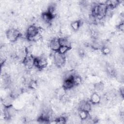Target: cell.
<instances>
[{
    "instance_id": "4",
    "label": "cell",
    "mask_w": 124,
    "mask_h": 124,
    "mask_svg": "<svg viewBox=\"0 0 124 124\" xmlns=\"http://www.w3.org/2000/svg\"><path fill=\"white\" fill-rule=\"evenodd\" d=\"M79 109L90 112L92 109V106L91 104L86 101H83L79 104Z\"/></svg>"
},
{
    "instance_id": "8",
    "label": "cell",
    "mask_w": 124,
    "mask_h": 124,
    "mask_svg": "<svg viewBox=\"0 0 124 124\" xmlns=\"http://www.w3.org/2000/svg\"><path fill=\"white\" fill-rule=\"evenodd\" d=\"M81 25H82V23H81V21H80V20H75V21H73L71 23V27L74 31H77L81 27Z\"/></svg>"
},
{
    "instance_id": "6",
    "label": "cell",
    "mask_w": 124,
    "mask_h": 124,
    "mask_svg": "<svg viewBox=\"0 0 124 124\" xmlns=\"http://www.w3.org/2000/svg\"><path fill=\"white\" fill-rule=\"evenodd\" d=\"M100 95L96 93H93L90 97V102L93 105H97L99 104L100 102Z\"/></svg>"
},
{
    "instance_id": "9",
    "label": "cell",
    "mask_w": 124,
    "mask_h": 124,
    "mask_svg": "<svg viewBox=\"0 0 124 124\" xmlns=\"http://www.w3.org/2000/svg\"><path fill=\"white\" fill-rule=\"evenodd\" d=\"M56 94L58 98L62 99L66 94V90L63 87L59 88L57 90Z\"/></svg>"
},
{
    "instance_id": "14",
    "label": "cell",
    "mask_w": 124,
    "mask_h": 124,
    "mask_svg": "<svg viewBox=\"0 0 124 124\" xmlns=\"http://www.w3.org/2000/svg\"><path fill=\"white\" fill-rule=\"evenodd\" d=\"M118 28L119 29V30L120 31H123L124 30V23L122 22L121 23H120L118 26Z\"/></svg>"
},
{
    "instance_id": "7",
    "label": "cell",
    "mask_w": 124,
    "mask_h": 124,
    "mask_svg": "<svg viewBox=\"0 0 124 124\" xmlns=\"http://www.w3.org/2000/svg\"><path fill=\"white\" fill-rule=\"evenodd\" d=\"M13 99H14V98L11 96V95L9 96L5 97L3 99V100L2 101V104L5 107H8L11 106L12 105Z\"/></svg>"
},
{
    "instance_id": "10",
    "label": "cell",
    "mask_w": 124,
    "mask_h": 124,
    "mask_svg": "<svg viewBox=\"0 0 124 124\" xmlns=\"http://www.w3.org/2000/svg\"><path fill=\"white\" fill-rule=\"evenodd\" d=\"M89 112H88L86 111L83 110L79 109L78 115L79 117V118H80V119L83 121V120H85L86 119H87L88 117V116H89Z\"/></svg>"
},
{
    "instance_id": "3",
    "label": "cell",
    "mask_w": 124,
    "mask_h": 124,
    "mask_svg": "<svg viewBox=\"0 0 124 124\" xmlns=\"http://www.w3.org/2000/svg\"><path fill=\"white\" fill-rule=\"evenodd\" d=\"M61 46L58 38H54L50 40L48 43V47L50 50L57 52Z\"/></svg>"
},
{
    "instance_id": "2",
    "label": "cell",
    "mask_w": 124,
    "mask_h": 124,
    "mask_svg": "<svg viewBox=\"0 0 124 124\" xmlns=\"http://www.w3.org/2000/svg\"><path fill=\"white\" fill-rule=\"evenodd\" d=\"M53 62L54 64L58 67L63 66L66 62V58L64 55L61 54L58 52H55L53 56Z\"/></svg>"
},
{
    "instance_id": "13",
    "label": "cell",
    "mask_w": 124,
    "mask_h": 124,
    "mask_svg": "<svg viewBox=\"0 0 124 124\" xmlns=\"http://www.w3.org/2000/svg\"><path fill=\"white\" fill-rule=\"evenodd\" d=\"M102 53L104 55H108L111 52V50L109 47L108 46H103L101 48Z\"/></svg>"
},
{
    "instance_id": "11",
    "label": "cell",
    "mask_w": 124,
    "mask_h": 124,
    "mask_svg": "<svg viewBox=\"0 0 124 124\" xmlns=\"http://www.w3.org/2000/svg\"><path fill=\"white\" fill-rule=\"evenodd\" d=\"M70 49H71V47H67L66 46H61L57 52H58L61 54L65 55L66 54V53H67V52L69 50H70Z\"/></svg>"
},
{
    "instance_id": "12",
    "label": "cell",
    "mask_w": 124,
    "mask_h": 124,
    "mask_svg": "<svg viewBox=\"0 0 124 124\" xmlns=\"http://www.w3.org/2000/svg\"><path fill=\"white\" fill-rule=\"evenodd\" d=\"M104 87V84L102 82H98L94 85V89L98 92H101L103 90Z\"/></svg>"
},
{
    "instance_id": "1",
    "label": "cell",
    "mask_w": 124,
    "mask_h": 124,
    "mask_svg": "<svg viewBox=\"0 0 124 124\" xmlns=\"http://www.w3.org/2000/svg\"><path fill=\"white\" fill-rule=\"evenodd\" d=\"M7 38L12 42H16L21 36V34L19 30L11 28L9 29L6 33Z\"/></svg>"
},
{
    "instance_id": "5",
    "label": "cell",
    "mask_w": 124,
    "mask_h": 124,
    "mask_svg": "<svg viewBox=\"0 0 124 124\" xmlns=\"http://www.w3.org/2000/svg\"><path fill=\"white\" fill-rule=\"evenodd\" d=\"M74 84L72 80V78L69 79H65L62 83V87L66 90H69L73 88L74 86Z\"/></svg>"
}]
</instances>
